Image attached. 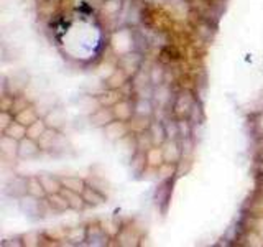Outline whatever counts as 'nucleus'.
<instances>
[{"label":"nucleus","instance_id":"5","mask_svg":"<svg viewBox=\"0 0 263 247\" xmlns=\"http://www.w3.org/2000/svg\"><path fill=\"white\" fill-rule=\"evenodd\" d=\"M49 204H51V208L54 211H66L69 208V203H68V200L64 198L63 193H53L51 194V198H49Z\"/></svg>","mask_w":263,"mask_h":247},{"label":"nucleus","instance_id":"6","mask_svg":"<svg viewBox=\"0 0 263 247\" xmlns=\"http://www.w3.org/2000/svg\"><path fill=\"white\" fill-rule=\"evenodd\" d=\"M28 194L35 196V198H41V196L46 194V192H44L43 184L40 182V178H30L28 180Z\"/></svg>","mask_w":263,"mask_h":247},{"label":"nucleus","instance_id":"8","mask_svg":"<svg viewBox=\"0 0 263 247\" xmlns=\"http://www.w3.org/2000/svg\"><path fill=\"white\" fill-rule=\"evenodd\" d=\"M82 196H84V200H86V203H89V204H100V203H104V196L100 194V193H97L94 188H84Z\"/></svg>","mask_w":263,"mask_h":247},{"label":"nucleus","instance_id":"4","mask_svg":"<svg viewBox=\"0 0 263 247\" xmlns=\"http://www.w3.org/2000/svg\"><path fill=\"white\" fill-rule=\"evenodd\" d=\"M8 193L13 196H23L28 193V180L26 178H20L16 176L13 178V182L10 183L8 186Z\"/></svg>","mask_w":263,"mask_h":247},{"label":"nucleus","instance_id":"7","mask_svg":"<svg viewBox=\"0 0 263 247\" xmlns=\"http://www.w3.org/2000/svg\"><path fill=\"white\" fill-rule=\"evenodd\" d=\"M61 183H63L64 188H68V190H71V192H76V193H82L84 188H86V186H84V183H82V180L74 178V176L63 178V180H61Z\"/></svg>","mask_w":263,"mask_h":247},{"label":"nucleus","instance_id":"2","mask_svg":"<svg viewBox=\"0 0 263 247\" xmlns=\"http://www.w3.org/2000/svg\"><path fill=\"white\" fill-rule=\"evenodd\" d=\"M38 152H40V148H38V145L31 138L21 140L18 145V155L21 158H33V156L38 155Z\"/></svg>","mask_w":263,"mask_h":247},{"label":"nucleus","instance_id":"3","mask_svg":"<svg viewBox=\"0 0 263 247\" xmlns=\"http://www.w3.org/2000/svg\"><path fill=\"white\" fill-rule=\"evenodd\" d=\"M61 193H63L64 198L68 200L69 208H72V210H76V211L82 210L84 204H86V200H84V196H79V193L71 192L68 188H61Z\"/></svg>","mask_w":263,"mask_h":247},{"label":"nucleus","instance_id":"1","mask_svg":"<svg viewBox=\"0 0 263 247\" xmlns=\"http://www.w3.org/2000/svg\"><path fill=\"white\" fill-rule=\"evenodd\" d=\"M40 178V182L43 184L44 192H46V194H53V193H59L61 188H63V183L58 182L56 178H53L51 175H48V173H43V175L38 176Z\"/></svg>","mask_w":263,"mask_h":247}]
</instances>
